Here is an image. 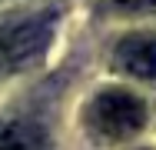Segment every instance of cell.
<instances>
[{
	"label": "cell",
	"mask_w": 156,
	"mask_h": 150,
	"mask_svg": "<svg viewBox=\"0 0 156 150\" xmlns=\"http://www.w3.org/2000/svg\"><path fill=\"white\" fill-rule=\"evenodd\" d=\"M0 150H43V133L27 120H0Z\"/></svg>",
	"instance_id": "277c9868"
},
{
	"label": "cell",
	"mask_w": 156,
	"mask_h": 150,
	"mask_svg": "<svg viewBox=\"0 0 156 150\" xmlns=\"http://www.w3.org/2000/svg\"><path fill=\"white\" fill-rule=\"evenodd\" d=\"M103 7L116 13H146V10H156V0H103Z\"/></svg>",
	"instance_id": "5b68a950"
},
{
	"label": "cell",
	"mask_w": 156,
	"mask_h": 150,
	"mask_svg": "<svg viewBox=\"0 0 156 150\" xmlns=\"http://www.w3.org/2000/svg\"><path fill=\"white\" fill-rule=\"evenodd\" d=\"M90 127L103 140H126L143 130L146 123V103L129 90H103L90 103Z\"/></svg>",
	"instance_id": "6da1fadb"
},
{
	"label": "cell",
	"mask_w": 156,
	"mask_h": 150,
	"mask_svg": "<svg viewBox=\"0 0 156 150\" xmlns=\"http://www.w3.org/2000/svg\"><path fill=\"white\" fill-rule=\"evenodd\" d=\"M116 67L136 80H156V33H129L113 50Z\"/></svg>",
	"instance_id": "3957f363"
},
{
	"label": "cell",
	"mask_w": 156,
	"mask_h": 150,
	"mask_svg": "<svg viewBox=\"0 0 156 150\" xmlns=\"http://www.w3.org/2000/svg\"><path fill=\"white\" fill-rule=\"evenodd\" d=\"M50 33H53V13L0 27V80L30 67L50 43Z\"/></svg>",
	"instance_id": "7a4b0ae2"
}]
</instances>
